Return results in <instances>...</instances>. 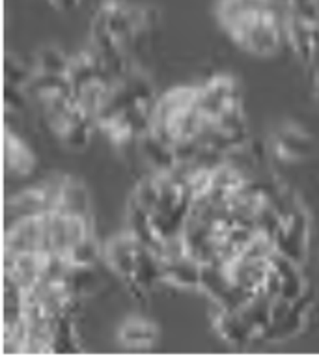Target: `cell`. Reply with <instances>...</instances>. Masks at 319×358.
Segmentation results:
<instances>
[{
    "label": "cell",
    "instance_id": "obj_1",
    "mask_svg": "<svg viewBox=\"0 0 319 358\" xmlns=\"http://www.w3.org/2000/svg\"><path fill=\"white\" fill-rule=\"evenodd\" d=\"M92 237L90 218L55 211L6 226L4 254H50L69 257Z\"/></svg>",
    "mask_w": 319,
    "mask_h": 358
},
{
    "label": "cell",
    "instance_id": "obj_2",
    "mask_svg": "<svg viewBox=\"0 0 319 358\" xmlns=\"http://www.w3.org/2000/svg\"><path fill=\"white\" fill-rule=\"evenodd\" d=\"M207 116L201 110L198 86L173 88L161 95L153 105L151 133L173 148L196 145L206 127Z\"/></svg>",
    "mask_w": 319,
    "mask_h": 358
},
{
    "label": "cell",
    "instance_id": "obj_3",
    "mask_svg": "<svg viewBox=\"0 0 319 358\" xmlns=\"http://www.w3.org/2000/svg\"><path fill=\"white\" fill-rule=\"evenodd\" d=\"M235 43L257 56H271L285 41V15L278 6L243 11L220 22Z\"/></svg>",
    "mask_w": 319,
    "mask_h": 358
},
{
    "label": "cell",
    "instance_id": "obj_4",
    "mask_svg": "<svg viewBox=\"0 0 319 358\" xmlns=\"http://www.w3.org/2000/svg\"><path fill=\"white\" fill-rule=\"evenodd\" d=\"M62 181L64 178L45 179L28 189L17 192L6 200V226L28 217H38L45 213H55L60 209Z\"/></svg>",
    "mask_w": 319,
    "mask_h": 358
},
{
    "label": "cell",
    "instance_id": "obj_5",
    "mask_svg": "<svg viewBox=\"0 0 319 358\" xmlns=\"http://www.w3.org/2000/svg\"><path fill=\"white\" fill-rule=\"evenodd\" d=\"M274 252L293 263L304 259L308 248V218L302 209L291 206L273 235Z\"/></svg>",
    "mask_w": 319,
    "mask_h": 358
},
{
    "label": "cell",
    "instance_id": "obj_6",
    "mask_svg": "<svg viewBox=\"0 0 319 358\" xmlns=\"http://www.w3.org/2000/svg\"><path fill=\"white\" fill-rule=\"evenodd\" d=\"M313 150L312 136L295 123H285L271 136V153L282 162H299Z\"/></svg>",
    "mask_w": 319,
    "mask_h": 358
},
{
    "label": "cell",
    "instance_id": "obj_7",
    "mask_svg": "<svg viewBox=\"0 0 319 358\" xmlns=\"http://www.w3.org/2000/svg\"><path fill=\"white\" fill-rule=\"evenodd\" d=\"M144 246L146 245H142L133 234L127 231V234L112 237L103 248V256H105L108 267L127 284L133 276L134 265H136V259Z\"/></svg>",
    "mask_w": 319,
    "mask_h": 358
},
{
    "label": "cell",
    "instance_id": "obj_8",
    "mask_svg": "<svg viewBox=\"0 0 319 358\" xmlns=\"http://www.w3.org/2000/svg\"><path fill=\"white\" fill-rule=\"evenodd\" d=\"M36 170V155L30 145L13 133L10 127L4 131V173L8 178L24 179Z\"/></svg>",
    "mask_w": 319,
    "mask_h": 358
},
{
    "label": "cell",
    "instance_id": "obj_9",
    "mask_svg": "<svg viewBox=\"0 0 319 358\" xmlns=\"http://www.w3.org/2000/svg\"><path fill=\"white\" fill-rule=\"evenodd\" d=\"M161 259V274L162 282L178 285V287H192L200 289L201 263L187 256L185 252L176 256L159 257Z\"/></svg>",
    "mask_w": 319,
    "mask_h": 358
},
{
    "label": "cell",
    "instance_id": "obj_10",
    "mask_svg": "<svg viewBox=\"0 0 319 358\" xmlns=\"http://www.w3.org/2000/svg\"><path fill=\"white\" fill-rule=\"evenodd\" d=\"M136 148L140 150V155L144 157V161L151 166L153 173H168L178 166L179 161L172 145L157 138L151 131L140 136Z\"/></svg>",
    "mask_w": 319,
    "mask_h": 358
},
{
    "label": "cell",
    "instance_id": "obj_11",
    "mask_svg": "<svg viewBox=\"0 0 319 358\" xmlns=\"http://www.w3.org/2000/svg\"><path fill=\"white\" fill-rule=\"evenodd\" d=\"M213 323H215V329L220 334V338L228 341V343H232V345H246V343L257 340L254 330L248 327V323L241 315L239 310H224V308H218Z\"/></svg>",
    "mask_w": 319,
    "mask_h": 358
},
{
    "label": "cell",
    "instance_id": "obj_12",
    "mask_svg": "<svg viewBox=\"0 0 319 358\" xmlns=\"http://www.w3.org/2000/svg\"><path fill=\"white\" fill-rule=\"evenodd\" d=\"M157 327L151 321L134 317L127 319L118 330V340L129 349H148L157 341Z\"/></svg>",
    "mask_w": 319,
    "mask_h": 358
},
{
    "label": "cell",
    "instance_id": "obj_13",
    "mask_svg": "<svg viewBox=\"0 0 319 358\" xmlns=\"http://www.w3.org/2000/svg\"><path fill=\"white\" fill-rule=\"evenodd\" d=\"M58 211L73 215V217L90 218V196L86 187L80 181L73 178H64Z\"/></svg>",
    "mask_w": 319,
    "mask_h": 358
},
{
    "label": "cell",
    "instance_id": "obj_14",
    "mask_svg": "<svg viewBox=\"0 0 319 358\" xmlns=\"http://www.w3.org/2000/svg\"><path fill=\"white\" fill-rule=\"evenodd\" d=\"M69 56L55 45H43L36 52L34 58V71L55 73V75H67L69 69Z\"/></svg>",
    "mask_w": 319,
    "mask_h": 358
},
{
    "label": "cell",
    "instance_id": "obj_15",
    "mask_svg": "<svg viewBox=\"0 0 319 358\" xmlns=\"http://www.w3.org/2000/svg\"><path fill=\"white\" fill-rule=\"evenodd\" d=\"M34 77V67H28L11 52L4 56V84H11L17 88H28V84Z\"/></svg>",
    "mask_w": 319,
    "mask_h": 358
},
{
    "label": "cell",
    "instance_id": "obj_16",
    "mask_svg": "<svg viewBox=\"0 0 319 358\" xmlns=\"http://www.w3.org/2000/svg\"><path fill=\"white\" fill-rule=\"evenodd\" d=\"M28 105V90L4 84V112L6 116L21 114Z\"/></svg>",
    "mask_w": 319,
    "mask_h": 358
},
{
    "label": "cell",
    "instance_id": "obj_17",
    "mask_svg": "<svg viewBox=\"0 0 319 358\" xmlns=\"http://www.w3.org/2000/svg\"><path fill=\"white\" fill-rule=\"evenodd\" d=\"M78 2H80V0H50V4L56 6V8L62 11L73 10L75 6H78Z\"/></svg>",
    "mask_w": 319,
    "mask_h": 358
},
{
    "label": "cell",
    "instance_id": "obj_18",
    "mask_svg": "<svg viewBox=\"0 0 319 358\" xmlns=\"http://www.w3.org/2000/svg\"><path fill=\"white\" fill-rule=\"evenodd\" d=\"M316 84H313V94H316V99L319 103V69H316Z\"/></svg>",
    "mask_w": 319,
    "mask_h": 358
}]
</instances>
